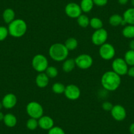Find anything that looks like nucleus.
I'll return each instance as SVG.
<instances>
[{"label": "nucleus", "instance_id": "6e6552de", "mask_svg": "<svg viewBox=\"0 0 134 134\" xmlns=\"http://www.w3.org/2000/svg\"><path fill=\"white\" fill-rule=\"evenodd\" d=\"M99 55L103 59L106 60H111L116 54V50L114 46L110 43H105L100 46Z\"/></svg>", "mask_w": 134, "mask_h": 134}, {"label": "nucleus", "instance_id": "cd10ccee", "mask_svg": "<svg viewBox=\"0 0 134 134\" xmlns=\"http://www.w3.org/2000/svg\"><path fill=\"white\" fill-rule=\"evenodd\" d=\"M45 73L49 78H54L58 75V70L53 66H49L45 71Z\"/></svg>", "mask_w": 134, "mask_h": 134}, {"label": "nucleus", "instance_id": "7ed1b4c3", "mask_svg": "<svg viewBox=\"0 0 134 134\" xmlns=\"http://www.w3.org/2000/svg\"><path fill=\"white\" fill-rule=\"evenodd\" d=\"M9 34L13 38H21L27 31V24L24 20L20 19H15L8 26Z\"/></svg>", "mask_w": 134, "mask_h": 134}, {"label": "nucleus", "instance_id": "aec40b11", "mask_svg": "<svg viewBox=\"0 0 134 134\" xmlns=\"http://www.w3.org/2000/svg\"><path fill=\"white\" fill-rule=\"evenodd\" d=\"M2 16L5 23L7 24H10L15 19V13L12 9L7 8L3 11Z\"/></svg>", "mask_w": 134, "mask_h": 134}, {"label": "nucleus", "instance_id": "9d476101", "mask_svg": "<svg viewBox=\"0 0 134 134\" xmlns=\"http://www.w3.org/2000/svg\"><path fill=\"white\" fill-rule=\"evenodd\" d=\"M64 12L69 17L72 18V19H77L78 16L82 15V11L80 5L72 2V3H68L66 5L64 8Z\"/></svg>", "mask_w": 134, "mask_h": 134}, {"label": "nucleus", "instance_id": "9b49d317", "mask_svg": "<svg viewBox=\"0 0 134 134\" xmlns=\"http://www.w3.org/2000/svg\"><path fill=\"white\" fill-rule=\"evenodd\" d=\"M66 97L69 100H75L79 99L81 95V91L79 87L74 84H69L65 87L64 92Z\"/></svg>", "mask_w": 134, "mask_h": 134}, {"label": "nucleus", "instance_id": "5701e85b", "mask_svg": "<svg viewBox=\"0 0 134 134\" xmlns=\"http://www.w3.org/2000/svg\"><path fill=\"white\" fill-rule=\"evenodd\" d=\"M64 44L69 51H73V50L76 49L77 48L78 42L76 38H69L65 41Z\"/></svg>", "mask_w": 134, "mask_h": 134}, {"label": "nucleus", "instance_id": "473e14b6", "mask_svg": "<svg viewBox=\"0 0 134 134\" xmlns=\"http://www.w3.org/2000/svg\"><path fill=\"white\" fill-rule=\"evenodd\" d=\"M94 5L99 7H103L108 3V0H93Z\"/></svg>", "mask_w": 134, "mask_h": 134}, {"label": "nucleus", "instance_id": "20e7f679", "mask_svg": "<svg viewBox=\"0 0 134 134\" xmlns=\"http://www.w3.org/2000/svg\"><path fill=\"white\" fill-rule=\"evenodd\" d=\"M33 69L38 72H43L49 66L48 60L45 55L38 54L34 57L32 60Z\"/></svg>", "mask_w": 134, "mask_h": 134}, {"label": "nucleus", "instance_id": "423d86ee", "mask_svg": "<svg viewBox=\"0 0 134 134\" xmlns=\"http://www.w3.org/2000/svg\"><path fill=\"white\" fill-rule=\"evenodd\" d=\"M113 71L119 76H124L127 74L128 70V65L122 58H116L112 63Z\"/></svg>", "mask_w": 134, "mask_h": 134}, {"label": "nucleus", "instance_id": "393cba45", "mask_svg": "<svg viewBox=\"0 0 134 134\" xmlns=\"http://www.w3.org/2000/svg\"><path fill=\"white\" fill-rule=\"evenodd\" d=\"M90 19L88 16L86 15H81L80 16L77 18V23L78 25L82 28H86L90 25Z\"/></svg>", "mask_w": 134, "mask_h": 134}, {"label": "nucleus", "instance_id": "2eb2a0df", "mask_svg": "<svg viewBox=\"0 0 134 134\" xmlns=\"http://www.w3.org/2000/svg\"><path fill=\"white\" fill-rule=\"evenodd\" d=\"M49 82V78L45 72H40L36 78V83L37 86L40 88L47 87Z\"/></svg>", "mask_w": 134, "mask_h": 134}, {"label": "nucleus", "instance_id": "4c0bfd02", "mask_svg": "<svg viewBox=\"0 0 134 134\" xmlns=\"http://www.w3.org/2000/svg\"><path fill=\"white\" fill-rule=\"evenodd\" d=\"M4 114H3V113L0 111V121L3 120V118H4Z\"/></svg>", "mask_w": 134, "mask_h": 134}, {"label": "nucleus", "instance_id": "f257e3e1", "mask_svg": "<svg viewBox=\"0 0 134 134\" xmlns=\"http://www.w3.org/2000/svg\"><path fill=\"white\" fill-rule=\"evenodd\" d=\"M100 83L105 90L114 91L120 87L121 83L120 76L114 71H107L103 74Z\"/></svg>", "mask_w": 134, "mask_h": 134}, {"label": "nucleus", "instance_id": "bb28decb", "mask_svg": "<svg viewBox=\"0 0 134 134\" xmlns=\"http://www.w3.org/2000/svg\"><path fill=\"white\" fill-rule=\"evenodd\" d=\"M66 86L64 84L60 83V82H57L55 83L52 86V90L56 94H62L64 93V90H65Z\"/></svg>", "mask_w": 134, "mask_h": 134}, {"label": "nucleus", "instance_id": "e433bc0d", "mask_svg": "<svg viewBox=\"0 0 134 134\" xmlns=\"http://www.w3.org/2000/svg\"><path fill=\"white\" fill-rule=\"evenodd\" d=\"M129 46H130V49L134 50V40H132L130 42Z\"/></svg>", "mask_w": 134, "mask_h": 134}, {"label": "nucleus", "instance_id": "f704fd0d", "mask_svg": "<svg viewBox=\"0 0 134 134\" xmlns=\"http://www.w3.org/2000/svg\"><path fill=\"white\" fill-rule=\"evenodd\" d=\"M129 130H130V132L131 134H134V122L131 124L130 126V128H129Z\"/></svg>", "mask_w": 134, "mask_h": 134}, {"label": "nucleus", "instance_id": "a878e982", "mask_svg": "<svg viewBox=\"0 0 134 134\" xmlns=\"http://www.w3.org/2000/svg\"><path fill=\"white\" fill-rule=\"evenodd\" d=\"M124 59L128 66H134V50H128L125 53Z\"/></svg>", "mask_w": 134, "mask_h": 134}, {"label": "nucleus", "instance_id": "c85d7f7f", "mask_svg": "<svg viewBox=\"0 0 134 134\" xmlns=\"http://www.w3.org/2000/svg\"><path fill=\"white\" fill-rule=\"evenodd\" d=\"M26 127L30 130H35L38 126V120L35 118H30L26 122Z\"/></svg>", "mask_w": 134, "mask_h": 134}, {"label": "nucleus", "instance_id": "0eeeda50", "mask_svg": "<svg viewBox=\"0 0 134 134\" xmlns=\"http://www.w3.org/2000/svg\"><path fill=\"white\" fill-rule=\"evenodd\" d=\"M108 39V32L104 28L96 30L91 36V42L97 46H102L106 43Z\"/></svg>", "mask_w": 134, "mask_h": 134}, {"label": "nucleus", "instance_id": "4468645a", "mask_svg": "<svg viewBox=\"0 0 134 134\" xmlns=\"http://www.w3.org/2000/svg\"><path fill=\"white\" fill-rule=\"evenodd\" d=\"M38 120V126L43 130H49L54 126V120L49 116H42Z\"/></svg>", "mask_w": 134, "mask_h": 134}, {"label": "nucleus", "instance_id": "6ab92c4d", "mask_svg": "<svg viewBox=\"0 0 134 134\" xmlns=\"http://www.w3.org/2000/svg\"><path fill=\"white\" fill-rule=\"evenodd\" d=\"M3 121L5 125L9 127H15L17 123L16 117L11 113H7V114H5Z\"/></svg>", "mask_w": 134, "mask_h": 134}, {"label": "nucleus", "instance_id": "72a5a7b5", "mask_svg": "<svg viewBox=\"0 0 134 134\" xmlns=\"http://www.w3.org/2000/svg\"><path fill=\"white\" fill-rule=\"evenodd\" d=\"M127 74H128L129 76L131 77V78H134V66H132L128 69L127 70Z\"/></svg>", "mask_w": 134, "mask_h": 134}, {"label": "nucleus", "instance_id": "b1692460", "mask_svg": "<svg viewBox=\"0 0 134 134\" xmlns=\"http://www.w3.org/2000/svg\"><path fill=\"white\" fill-rule=\"evenodd\" d=\"M90 26L92 28L96 30L100 29L103 28V23L101 19H100L98 17H93L92 19H90Z\"/></svg>", "mask_w": 134, "mask_h": 134}, {"label": "nucleus", "instance_id": "dca6fc26", "mask_svg": "<svg viewBox=\"0 0 134 134\" xmlns=\"http://www.w3.org/2000/svg\"><path fill=\"white\" fill-rule=\"evenodd\" d=\"M109 22L110 25L114 27H117L120 25L124 26L126 24V22L124 20L123 16L118 14H114V15H111L109 18Z\"/></svg>", "mask_w": 134, "mask_h": 134}, {"label": "nucleus", "instance_id": "f3484780", "mask_svg": "<svg viewBox=\"0 0 134 134\" xmlns=\"http://www.w3.org/2000/svg\"><path fill=\"white\" fill-rule=\"evenodd\" d=\"M123 19L126 24L134 25V7L127 9L123 14Z\"/></svg>", "mask_w": 134, "mask_h": 134}, {"label": "nucleus", "instance_id": "412c9836", "mask_svg": "<svg viewBox=\"0 0 134 134\" xmlns=\"http://www.w3.org/2000/svg\"><path fill=\"white\" fill-rule=\"evenodd\" d=\"M94 3L93 0H82L80 2V8L82 12L86 13L90 12L93 8Z\"/></svg>", "mask_w": 134, "mask_h": 134}, {"label": "nucleus", "instance_id": "4be33fe9", "mask_svg": "<svg viewBox=\"0 0 134 134\" xmlns=\"http://www.w3.org/2000/svg\"><path fill=\"white\" fill-rule=\"evenodd\" d=\"M122 35L129 39L134 38V25L128 24L122 30Z\"/></svg>", "mask_w": 134, "mask_h": 134}, {"label": "nucleus", "instance_id": "58836bf2", "mask_svg": "<svg viewBox=\"0 0 134 134\" xmlns=\"http://www.w3.org/2000/svg\"><path fill=\"white\" fill-rule=\"evenodd\" d=\"M131 4L134 7V0H131Z\"/></svg>", "mask_w": 134, "mask_h": 134}, {"label": "nucleus", "instance_id": "7c9ffc66", "mask_svg": "<svg viewBox=\"0 0 134 134\" xmlns=\"http://www.w3.org/2000/svg\"><path fill=\"white\" fill-rule=\"evenodd\" d=\"M47 134H66L65 131H64L62 127L59 126H53L51 129L48 131Z\"/></svg>", "mask_w": 134, "mask_h": 134}, {"label": "nucleus", "instance_id": "39448f33", "mask_svg": "<svg viewBox=\"0 0 134 134\" xmlns=\"http://www.w3.org/2000/svg\"><path fill=\"white\" fill-rule=\"evenodd\" d=\"M26 113L30 118L38 120L43 115V107L39 103L32 101L27 105Z\"/></svg>", "mask_w": 134, "mask_h": 134}, {"label": "nucleus", "instance_id": "c756f323", "mask_svg": "<svg viewBox=\"0 0 134 134\" xmlns=\"http://www.w3.org/2000/svg\"><path fill=\"white\" fill-rule=\"evenodd\" d=\"M9 35L8 28L5 26H0V42L5 40Z\"/></svg>", "mask_w": 134, "mask_h": 134}, {"label": "nucleus", "instance_id": "2f4dec72", "mask_svg": "<svg viewBox=\"0 0 134 134\" xmlns=\"http://www.w3.org/2000/svg\"><path fill=\"white\" fill-rule=\"evenodd\" d=\"M113 104L110 102H109V101H106V102H104L102 104V108L105 111H110L113 109Z\"/></svg>", "mask_w": 134, "mask_h": 134}, {"label": "nucleus", "instance_id": "1a4fd4ad", "mask_svg": "<svg viewBox=\"0 0 134 134\" xmlns=\"http://www.w3.org/2000/svg\"><path fill=\"white\" fill-rule=\"evenodd\" d=\"M76 66L82 70L90 69L93 63V60L91 55L88 54H81L75 59Z\"/></svg>", "mask_w": 134, "mask_h": 134}, {"label": "nucleus", "instance_id": "ddd939ff", "mask_svg": "<svg viewBox=\"0 0 134 134\" xmlns=\"http://www.w3.org/2000/svg\"><path fill=\"white\" fill-rule=\"evenodd\" d=\"M17 103V98L13 93H7L3 97L2 103L3 107L6 109H11L13 108Z\"/></svg>", "mask_w": 134, "mask_h": 134}, {"label": "nucleus", "instance_id": "f03ea898", "mask_svg": "<svg viewBox=\"0 0 134 134\" xmlns=\"http://www.w3.org/2000/svg\"><path fill=\"white\" fill-rule=\"evenodd\" d=\"M69 51L64 44L61 43H55L51 45L49 49V55L53 60L62 62L67 59Z\"/></svg>", "mask_w": 134, "mask_h": 134}, {"label": "nucleus", "instance_id": "c9c22d12", "mask_svg": "<svg viewBox=\"0 0 134 134\" xmlns=\"http://www.w3.org/2000/svg\"><path fill=\"white\" fill-rule=\"evenodd\" d=\"M128 1L129 0H118V3L120 5H124L127 4Z\"/></svg>", "mask_w": 134, "mask_h": 134}, {"label": "nucleus", "instance_id": "a211bd4d", "mask_svg": "<svg viewBox=\"0 0 134 134\" xmlns=\"http://www.w3.org/2000/svg\"><path fill=\"white\" fill-rule=\"evenodd\" d=\"M76 66L75 63V59H66L64 60L63 64V70L64 72L69 73L72 71Z\"/></svg>", "mask_w": 134, "mask_h": 134}, {"label": "nucleus", "instance_id": "f8f14e48", "mask_svg": "<svg viewBox=\"0 0 134 134\" xmlns=\"http://www.w3.org/2000/svg\"><path fill=\"white\" fill-rule=\"evenodd\" d=\"M112 117L115 120L120 122L123 121L126 118V110L123 106L120 105H114L110 110Z\"/></svg>", "mask_w": 134, "mask_h": 134}, {"label": "nucleus", "instance_id": "ea45409f", "mask_svg": "<svg viewBox=\"0 0 134 134\" xmlns=\"http://www.w3.org/2000/svg\"><path fill=\"white\" fill-rule=\"evenodd\" d=\"M2 108H3V105H2V102H0V111H1V110H2Z\"/></svg>", "mask_w": 134, "mask_h": 134}]
</instances>
